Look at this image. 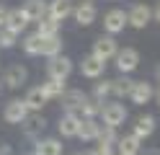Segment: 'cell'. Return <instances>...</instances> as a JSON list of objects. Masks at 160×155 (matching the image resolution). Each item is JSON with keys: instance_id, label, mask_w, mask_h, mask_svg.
I'll return each instance as SVG.
<instances>
[{"instance_id": "cell-1", "label": "cell", "mask_w": 160, "mask_h": 155, "mask_svg": "<svg viewBox=\"0 0 160 155\" xmlns=\"http://www.w3.org/2000/svg\"><path fill=\"white\" fill-rule=\"evenodd\" d=\"M101 121H103V127H114L119 129L122 124L127 121V109H124V103H101Z\"/></svg>"}, {"instance_id": "cell-2", "label": "cell", "mask_w": 160, "mask_h": 155, "mask_svg": "<svg viewBox=\"0 0 160 155\" xmlns=\"http://www.w3.org/2000/svg\"><path fill=\"white\" fill-rule=\"evenodd\" d=\"M47 75L54 78V80H67L70 75H72V59H70L67 54L49 57V62H47Z\"/></svg>"}, {"instance_id": "cell-3", "label": "cell", "mask_w": 160, "mask_h": 155, "mask_svg": "<svg viewBox=\"0 0 160 155\" xmlns=\"http://www.w3.org/2000/svg\"><path fill=\"white\" fill-rule=\"evenodd\" d=\"M21 127H23V134L28 140H39L44 134V129H47V119L42 116V111H28V116L21 121Z\"/></svg>"}, {"instance_id": "cell-4", "label": "cell", "mask_w": 160, "mask_h": 155, "mask_svg": "<svg viewBox=\"0 0 160 155\" xmlns=\"http://www.w3.org/2000/svg\"><path fill=\"white\" fill-rule=\"evenodd\" d=\"M114 59H116V67H119V72H122V75H129V72H134V70L139 67V52L132 49V47L119 49Z\"/></svg>"}, {"instance_id": "cell-5", "label": "cell", "mask_w": 160, "mask_h": 155, "mask_svg": "<svg viewBox=\"0 0 160 155\" xmlns=\"http://www.w3.org/2000/svg\"><path fill=\"white\" fill-rule=\"evenodd\" d=\"M124 26H127V10L124 8L106 10V16H103V31H106V34L116 36L119 31H124Z\"/></svg>"}, {"instance_id": "cell-6", "label": "cell", "mask_w": 160, "mask_h": 155, "mask_svg": "<svg viewBox=\"0 0 160 155\" xmlns=\"http://www.w3.org/2000/svg\"><path fill=\"white\" fill-rule=\"evenodd\" d=\"M116 52H119V47H116V39H114L111 34H106V36L101 34V36L93 41V54H96L98 59H103V62L114 59Z\"/></svg>"}, {"instance_id": "cell-7", "label": "cell", "mask_w": 160, "mask_h": 155, "mask_svg": "<svg viewBox=\"0 0 160 155\" xmlns=\"http://www.w3.org/2000/svg\"><path fill=\"white\" fill-rule=\"evenodd\" d=\"M28 116V106H26V101L23 98H11L5 103V109H3V119L8 124H21L23 119Z\"/></svg>"}, {"instance_id": "cell-8", "label": "cell", "mask_w": 160, "mask_h": 155, "mask_svg": "<svg viewBox=\"0 0 160 155\" xmlns=\"http://www.w3.org/2000/svg\"><path fill=\"white\" fill-rule=\"evenodd\" d=\"M150 21H152V8L145 5V3L132 5V10L127 13V23L132 26V28H145Z\"/></svg>"}, {"instance_id": "cell-9", "label": "cell", "mask_w": 160, "mask_h": 155, "mask_svg": "<svg viewBox=\"0 0 160 155\" xmlns=\"http://www.w3.org/2000/svg\"><path fill=\"white\" fill-rule=\"evenodd\" d=\"M106 72V62L103 59H98L96 54H88L83 57V62H80V75L88 78V80H98Z\"/></svg>"}, {"instance_id": "cell-10", "label": "cell", "mask_w": 160, "mask_h": 155, "mask_svg": "<svg viewBox=\"0 0 160 155\" xmlns=\"http://www.w3.org/2000/svg\"><path fill=\"white\" fill-rule=\"evenodd\" d=\"M152 93H155V88L150 85V83H145V80H134V83H132V90H129L127 98H132L134 106H145V103L152 101Z\"/></svg>"}, {"instance_id": "cell-11", "label": "cell", "mask_w": 160, "mask_h": 155, "mask_svg": "<svg viewBox=\"0 0 160 155\" xmlns=\"http://www.w3.org/2000/svg\"><path fill=\"white\" fill-rule=\"evenodd\" d=\"M98 132H101V121H98L96 116H83V119H80L78 137L83 142H96L98 140Z\"/></svg>"}, {"instance_id": "cell-12", "label": "cell", "mask_w": 160, "mask_h": 155, "mask_svg": "<svg viewBox=\"0 0 160 155\" xmlns=\"http://www.w3.org/2000/svg\"><path fill=\"white\" fill-rule=\"evenodd\" d=\"M85 93L80 90V88H72V90H65L62 96H59V101H62V109L65 111H72V114H80V109H83V103H85Z\"/></svg>"}, {"instance_id": "cell-13", "label": "cell", "mask_w": 160, "mask_h": 155, "mask_svg": "<svg viewBox=\"0 0 160 155\" xmlns=\"http://www.w3.org/2000/svg\"><path fill=\"white\" fill-rule=\"evenodd\" d=\"M8 31H13L16 36H21V31H26L28 26V18L23 13V8H13V10H8V16H5V23H3Z\"/></svg>"}, {"instance_id": "cell-14", "label": "cell", "mask_w": 160, "mask_h": 155, "mask_svg": "<svg viewBox=\"0 0 160 155\" xmlns=\"http://www.w3.org/2000/svg\"><path fill=\"white\" fill-rule=\"evenodd\" d=\"M80 114H72V111H65L62 116H59V124H57V129L62 137H78V127H80Z\"/></svg>"}, {"instance_id": "cell-15", "label": "cell", "mask_w": 160, "mask_h": 155, "mask_svg": "<svg viewBox=\"0 0 160 155\" xmlns=\"http://www.w3.org/2000/svg\"><path fill=\"white\" fill-rule=\"evenodd\" d=\"M26 80H28V70L23 65H11V67L5 70V75H3V83H5L8 88H13V90L21 88Z\"/></svg>"}, {"instance_id": "cell-16", "label": "cell", "mask_w": 160, "mask_h": 155, "mask_svg": "<svg viewBox=\"0 0 160 155\" xmlns=\"http://www.w3.org/2000/svg\"><path fill=\"white\" fill-rule=\"evenodd\" d=\"M72 16H75V21L80 26H91L96 21V16H98V10H96V5L91 3V0H83L78 8H72Z\"/></svg>"}, {"instance_id": "cell-17", "label": "cell", "mask_w": 160, "mask_h": 155, "mask_svg": "<svg viewBox=\"0 0 160 155\" xmlns=\"http://www.w3.org/2000/svg\"><path fill=\"white\" fill-rule=\"evenodd\" d=\"M155 116L152 114H142V116H137V121H134V127H132V134L134 137H139V140H147L150 134L155 132Z\"/></svg>"}, {"instance_id": "cell-18", "label": "cell", "mask_w": 160, "mask_h": 155, "mask_svg": "<svg viewBox=\"0 0 160 155\" xmlns=\"http://www.w3.org/2000/svg\"><path fill=\"white\" fill-rule=\"evenodd\" d=\"M142 150V140L134 134H124L116 140V155H139Z\"/></svg>"}, {"instance_id": "cell-19", "label": "cell", "mask_w": 160, "mask_h": 155, "mask_svg": "<svg viewBox=\"0 0 160 155\" xmlns=\"http://www.w3.org/2000/svg\"><path fill=\"white\" fill-rule=\"evenodd\" d=\"M72 13V0H52V3H47V16L54 18V21H62Z\"/></svg>"}, {"instance_id": "cell-20", "label": "cell", "mask_w": 160, "mask_h": 155, "mask_svg": "<svg viewBox=\"0 0 160 155\" xmlns=\"http://www.w3.org/2000/svg\"><path fill=\"white\" fill-rule=\"evenodd\" d=\"M62 147L65 145L59 142L57 137H39L36 145H34V155H62Z\"/></svg>"}, {"instance_id": "cell-21", "label": "cell", "mask_w": 160, "mask_h": 155, "mask_svg": "<svg viewBox=\"0 0 160 155\" xmlns=\"http://www.w3.org/2000/svg\"><path fill=\"white\" fill-rule=\"evenodd\" d=\"M23 13H26V18H28V23H39L42 18H47V3L44 0H26L23 3Z\"/></svg>"}, {"instance_id": "cell-22", "label": "cell", "mask_w": 160, "mask_h": 155, "mask_svg": "<svg viewBox=\"0 0 160 155\" xmlns=\"http://www.w3.org/2000/svg\"><path fill=\"white\" fill-rule=\"evenodd\" d=\"M23 101H26L28 111H42L47 103H49V96L42 90V85H36V88H31V90L26 93V98H23Z\"/></svg>"}, {"instance_id": "cell-23", "label": "cell", "mask_w": 160, "mask_h": 155, "mask_svg": "<svg viewBox=\"0 0 160 155\" xmlns=\"http://www.w3.org/2000/svg\"><path fill=\"white\" fill-rule=\"evenodd\" d=\"M42 54H44V57H54V54H62V39H59V34L42 39Z\"/></svg>"}, {"instance_id": "cell-24", "label": "cell", "mask_w": 160, "mask_h": 155, "mask_svg": "<svg viewBox=\"0 0 160 155\" xmlns=\"http://www.w3.org/2000/svg\"><path fill=\"white\" fill-rule=\"evenodd\" d=\"M132 83H134V80H129L127 75L111 80V96H114V98H127L129 90H132Z\"/></svg>"}, {"instance_id": "cell-25", "label": "cell", "mask_w": 160, "mask_h": 155, "mask_svg": "<svg viewBox=\"0 0 160 155\" xmlns=\"http://www.w3.org/2000/svg\"><path fill=\"white\" fill-rule=\"evenodd\" d=\"M36 34L42 36V39H47V36H54V34H59V21H54V18H42L39 21V28H36Z\"/></svg>"}, {"instance_id": "cell-26", "label": "cell", "mask_w": 160, "mask_h": 155, "mask_svg": "<svg viewBox=\"0 0 160 155\" xmlns=\"http://www.w3.org/2000/svg\"><path fill=\"white\" fill-rule=\"evenodd\" d=\"M42 90L49 96V101H52V98H59L67 88H65V80H54V78H49L47 83H42Z\"/></svg>"}, {"instance_id": "cell-27", "label": "cell", "mask_w": 160, "mask_h": 155, "mask_svg": "<svg viewBox=\"0 0 160 155\" xmlns=\"http://www.w3.org/2000/svg\"><path fill=\"white\" fill-rule=\"evenodd\" d=\"M21 44H23V52H26V54H31V57L42 54V36H39V34H28Z\"/></svg>"}, {"instance_id": "cell-28", "label": "cell", "mask_w": 160, "mask_h": 155, "mask_svg": "<svg viewBox=\"0 0 160 155\" xmlns=\"http://www.w3.org/2000/svg\"><path fill=\"white\" fill-rule=\"evenodd\" d=\"M98 114H101V101L88 96L85 103H83V109H80V116H98Z\"/></svg>"}, {"instance_id": "cell-29", "label": "cell", "mask_w": 160, "mask_h": 155, "mask_svg": "<svg viewBox=\"0 0 160 155\" xmlns=\"http://www.w3.org/2000/svg\"><path fill=\"white\" fill-rule=\"evenodd\" d=\"M108 96H111V80H103V83H96V88H93V98L96 101H106Z\"/></svg>"}, {"instance_id": "cell-30", "label": "cell", "mask_w": 160, "mask_h": 155, "mask_svg": "<svg viewBox=\"0 0 160 155\" xmlns=\"http://www.w3.org/2000/svg\"><path fill=\"white\" fill-rule=\"evenodd\" d=\"M16 41H18V36L13 34V31H8L5 26L0 28V49H13Z\"/></svg>"}, {"instance_id": "cell-31", "label": "cell", "mask_w": 160, "mask_h": 155, "mask_svg": "<svg viewBox=\"0 0 160 155\" xmlns=\"http://www.w3.org/2000/svg\"><path fill=\"white\" fill-rule=\"evenodd\" d=\"M116 129L114 127H101V132H98V140L96 142H106V145H116Z\"/></svg>"}, {"instance_id": "cell-32", "label": "cell", "mask_w": 160, "mask_h": 155, "mask_svg": "<svg viewBox=\"0 0 160 155\" xmlns=\"http://www.w3.org/2000/svg\"><path fill=\"white\" fill-rule=\"evenodd\" d=\"M98 155H116V145H106V142H98L93 147Z\"/></svg>"}, {"instance_id": "cell-33", "label": "cell", "mask_w": 160, "mask_h": 155, "mask_svg": "<svg viewBox=\"0 0 160 155\" xmlns=\"http://www.w3.org/2000/svg\"><path fill=\"white\" fill-rule=\"evenodd\" d=\"M5 16H8V8L0 5V28H3V23H5Z\"/></svg>"}, {"instance_id": "cell-34", "label": "cell", "mask_w": 160, "mask_h": 155, "mask_svg": "<svg viewBox=\"0 0 160 155\" xmlns=\"http://www.w3.org/2000/svg\"><path fill=\"white\" fill-rule=\"evenodd\" d=\"M0 155H13V147L11 145H0Z\"/></svg>"}, {"instance_id": "cell-35", "label": "cell", "mask_w": 160, "mask_h": 155, "mask_svg": "<svg viewBox=\"0 0 160 155\" xmlns=\"http://www.w3.org/2000/svg\"><path fill=\"white\" fill-rule=\"evenodd\" d=\"M152 21H158V23H160V3L152 8Z\"/></svg>"}, {"instance_id": "cell-36", "label": "cell", "mask_w": 160, "mask_h": 155, "mask_svg": "<svg viewBox=\"0 0 160 155\" xmlns=\"http://www.w3.org/2000/svg\"><path fill=\"white\" fill-rule=\"evenodd\" d=\"M152 98H155V103H158V106H160V88H158V90L152 93Z\"/></svg>"}, {"instance_id": "cell-37", "label": "cell", "mask_w": 160, "mask_h": 155, "mask_svg": "<svg viewBox=\"0 0 160 155\" xmlns=\"http://www.w3.org/2000/svg\"><path fill=\"white\" fill-rule=\"evenodd\" d=\"M142 155H160V150H155V147H152V150H145Z\"/></svg>"}, {"instance_id": "cell-38", "label": "cell", "mask_w": 160, "mask_h": 155, "mask_svg": "<svg viewBox=\"0 0 160 155\" xmlns=\"http://www.w3.org/2000/svg\"><path fill=\"white\" fill-rule=\"evenodd\" d=\"M155 75H158V83H160V65H158V70H155Z\"/></svg>"}, {"instance_id": "cell-39", "label": "cell", "mask_w": 160, "mask_h": 155, "mask_svg": "<svg viewBox=\"0 0 160 155\" xmlns=\"http://www.w3.org/2000/svg\"><path fill=\"white\" fill-rule=\"evenodd\" d=\"M85 155H98V152H96V150H88V152H85Z\"/></svg>"}, {"instance_id": "cell-40", "label": "cell", "mask_w": 160, "mask_h": 155, "mask_svg": "<svg viewBox=\"0 0 160 155\" xmlns=\"http://www.w3.org/2000/svg\"><path fill=\"white\" fill-rule=\"evenodd\" d=\"M75 155H85V152H75Z\"/></svg>"}]
</instances>
